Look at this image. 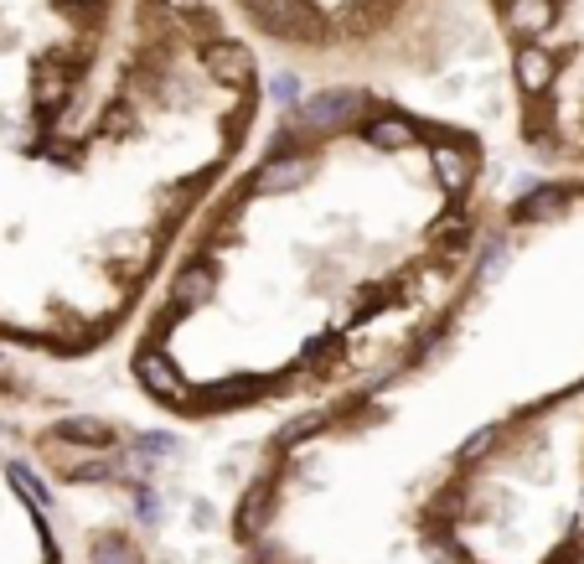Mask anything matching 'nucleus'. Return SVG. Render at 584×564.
<instances>
[{"label":"nucleus","instance_id":"nucleus-1","mask_svg":"<svg viewBox=\"0 0 584 564\" xmlns=\"http://www.w3.org/2000/svg\"><path fill=\"white\" fill-rule=\"evenodd\" d=\"M517 182L497 83L295 88L68 404L212 445L321 409L455 301Z\"/></svg>","mask_w":584,"mask_h":564},{"label":"nucleus","instance_id":"nucleus-4","mask_svg":"<svg viewBox=\"0 0 584 564\" xmlns=\"http://www.w3.org/2000/svg\"><path fill=\"white\" fill-rule=\"evenodd\" d=\"M579 492H584V425H579Z\"/></svg>","mask_w":584,"mask_h":564},{"label":"nucleus","instance_id":"nucleus-3","mask_svg":"<svg viewBox=\"0 0 584 564\" xmlns=\"http://www.w3.org/2000/svg\"><path fill=\"white\" fill-rule=\"evenodd\" d=\"M538 564H584V492H579L574 518H569V523H564V528L543 544Z\"/></svg>","mask_w":584,"mask_h":564},{"label":"nucleus","instance_id":"nucleus-2","mask_svg":"<svg viewBox=\"0 0 584 564\" xmlns=\"http://www.w3.org/2000/svg\"><path fill=\"white\" fill-rule=\"evenodd\" d=\"M264 120L233 0H0V420L109 368Z\"/></svg>","mask_w":584,"mask_h":564}]
</instances>
